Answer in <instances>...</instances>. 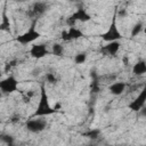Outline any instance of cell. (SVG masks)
<instances>
[{
  "label": "cell",
  "instance_id": "obj_1",
  "mask_svg": "<svg viewBox=\"0 0 146 146\" xmlns=\"http://www.w3.org/2000/svg\"><path fill=\"white\" fill-rule=\"evenodd\" d=\"M57 110L56 108H52L49 104V99H48V95L46 92V87L44 84L42 83L40 86V98H39V104H38V107L35 108L34 113L32 114L31 117H41V116H48V115H51L54 113H56Z\"/></svg>",
  "mask_w": 146,
  "mask_h": 146
},
{
  "label": "cell",
  "instance_id": "obj_2",
  "mask_svg": "<svg viewBox=\"0 0 146 146\" xmlns=\"http://www.w3.org/2000/svg\"><path fill=\"white\" fill-rule=\"evenodd\" d=\"M122 38L123 36H122V34L119 31L117 25H116V11H115L113 17H112V22H111L107 31L102 34V39L106 42H112V41H119Z\"/></svg>",
  "mask_w": 146,
  "mask_h": 146
},
{
  "label": "cell",
  "instance_id": "obj_3",
  "mask_svg": "<svg viewBox=\"0 0 146 146\" xmlns=\"http://www.w3.org/2000/svg\"><path fill=\"white\" fill-rule=\"evenodd\" d=\"M35 23H36V21H33V23L30 26V29L27 31H25L23 34H21V35H18L16 38V41L18 43L29 44V43H31V42H33V41H35L36 39L40 38V32L35 29Z\"/></svg>",
  "mask_w": 146,
  "mask_h": 146
},
{
  "label": "cell",
  "instance_id": "obj_4",
  "mask_svg": "<svg viewBox=\"0 0 146 146\" xmlns=\"http://www.w3.org/2000/svg\"><path fill=\"white\" fill-rule=\"evenodd\" d=\"M91 19V16L90 14L83 9V8H79L76 9L71 16H68V18L66 19V24L70 26V27H73L75 25L76 22H88Z\"/></svg>",
  "mask_w": 146,
  "mask_h": 146
},
{
  "label": "cell",
  "instance_id": "obj_5",
  "mask_svg": "<svg viewBox=\"0 0 146 146\" xmlns=\"http://www.w3.org/2000/svg\"><path fill=\"white\" fill-rule=\"evenodd\" d=\"M47 128V121L43 119H34L31 117L25 123V129L33 133H40Z\"/></svg>",
  "mask_w": 146,
  "mask_h": 146
},
{
  "label": "cell",
  "instance_id": "obj_6",
  "mask_svg": "<svg viewBox=\"0 0 146 146\" xmlns=\"http://www.w3.org/2000/svg\"><path fill=\"white\" fill-rule=\"evenodd\" d=\"M18 81L14 75H9L2 80H0V90L3 94H11L17 90Z\"/></svg>",
  "mask_w": 146,
  "mask_h": 146
},
{
  "label": "cell",
  "instance_id": "obj_7",
  "mask_svg": "<svg viewBox=\"0 0 146 146\" xmlns=\"http://www.w3.org/2000/svg\"><path fill=\"white\" fill-rule=\"evenodd\" d=\"M48 3L47 2H35V3H33V6H32V8L27 11V15L31 17V18H33V21H36L41 15H43L46 11H47V9H48Z\"/></svg>",
  "mask_w": 146,
  "mask_h": 146
},
{
  "label": "cell",
  "instance_id": "obj_8",
  "mask_svg": "<svg viewBox=\"0 0 146 146\" xmlns=\"http://www.w3.org/2000/svg\"><path fill=\"white\" fill-rule=\"evenodd\" d=\"M145 102H146V88H143L140 94L131 102L128 104V107L133 111V112H139L140 110L144 108L145 106Z\"/></svg>",
  "mask_w": 146,
  "mask_h": 146
},
{
  "label": "cell",
  "instance_id": "obj_9",
  "mask_svg": "<svg viewBox=\"0 0 146 146\" xmlns=\"http://www.w3.org/2000/svg\"><path fill=\"white\" fill-rule=\"evenodd\" d=\"M82 36H84L83 32H82L80 29L75 27V26L70 27V29L66 30V31H63L62 34H60V38H62L63 41L76 40V39H80V38H82Z\"/></svg>",
  "mask_w": 146,
  "mask_h": 146
},
{
  "label": "cell",
  "instance_id": "obj_10",
  "mask_svg": "<svg viewBox=\"0 0 146 146\" xmlns=\"http://www.w3.org/2000/svg\"><path fill=\"white\" fill-rule=\"evenodd\" d=\"M49 54V50L47 48L46 44L43 43H39V44H33L30 49V55L31 57L35 58V59H40L44 56H47Z\"/></svg>",
  "mask_w": 146,
  "mask_h": 146
},
{
  "label": "cell",
  "instance_id": "obj_11",
  "mask_svg": "<svg viewBox=\"0 0 146 146\" xmlns=\"http://www.w3.org/2000/svg\"><path fill=\"white\" fill-rule=\"evenodd\" d=\"M120 47H121L120 41L107 42L105 46H103L100 48V52L105 56H115L117 54V51L120 50Z\"/></svg>",
  "mask_w": 146,
  "mask_h": 146
},
{
  "label": "cell",
  "instance_id": "obj_12",
  "mask_svg": "<svg viewBox=\"0 0 146 146\" xmlns=\"http://www.w3.org/2000/svg\"><path fill=\"white\" fill-rule=\"evenodd\" d=\"M125 87H127V84H125L124 82H114V83H112V84L108 87V90H110V92H111L112 95L119 96V95H121V94L124 91Z\"/></svg>",
  "mask_w": 146,
  "mask_h": 146
},
{
  "label": "cell",
  "instance_id": "obj_13",
  "mask_svg": "<svg viewBox=\"0 0 146 146\" xmlns=\"http://www.w3.org/2000/svg\"><path fill=\"white\" fill-rule=\"evenodd\" d=\"M11 25H10V21L9 17L7 15V11L3 10L2 11V18H1V23H0V31H5V32H9L11 33Z\"/></svg>",
  "mask_w": 146,
  "mask_h": 146
},
{
  "label": "cell",
  "instance_id": "obj_14",
  "mask_svg": "<svg viewBox=\"0 0 146 146\" xmlns=\"http://www.w3.org/2000/svg\"><path fill=\"white\" fill-rule=\"evenodd\" d=\"M132 73L135 75H143V74H145L146 73V63H145V60L141 59V60L137 62L133 65V67H132Z\"/></svg>",
  "mask_w": 146,
  "mask_h": 146
},
{
  "label": "cell",
  "instance_id": "obj_15",
  "mask_svg": "<svg viewBox=\"0 0 146 146\" xmlns=\"http://www.w3.org/2000/svg\"><path fill=\"white\" fill-rule=\"evenodd\" d=\"M99 135H100V130L99 129H90V130H88V131L82 133L83 137H87V138H89L91 140L97 139L99 137Z\"/></svg>",
  "mask_w": 146,
  "mask_h": 146
},
{
  "label": "cell",
  "instance_id": "obj_16",
  "mask_svg": "<svg viewBox=\"0 0 146 146\" xmlns=\"http://www.w3.org/2000/svg\"><path fill=\"white\" fill-rule=\"evenodd\" d=\"M0 140L3 144H6L7 146H14L15 145V138L11 135H8V133H1L0 135Z\"/></svg>",
  "mask_w": 146,
  "mask_h": 146
},
{
  "label": "cell",
  "instance_id": "obj_17",
  "mask_svg": "<svg viewBox=\"0 0 146 146\" xmlns=\"http://www.w3.org/2000/svg\"><path fill=\"white\" fill-rule=\"evenodd\" d=\"M51 51L55 56H62L63 52H64V47L60 43H54L52 48H51Z\"/></svg>",
  "mask_w": 146,
  "mask_h": 146
},
{
  "label": "cell",
  "instance_id": "obj_18",
  "mask_svg": "<svg viewBox=\"0 0 146 146\" xmlns=\"http://www.w3.org/2000/svg\"><path fill=\"white\" fill-rule=\"evenodd\" d=\"M143 26H144V24L141 22H138L137 24H135L133 27H132V30H131V36H137L141 32Z\"/></svg>",
  "mask_w": 146,
  "mask_h": 146
},
{
  "label": "cell",
  "instance_id": "obj_19",
  "mask_svg": "<svg viewBox=\"0 0 146 146\" xmlns=\"http://www.w3.org/2000/svg\"><path fill=\"white\" fill-rule=\"evenodd\" d=\"M100 90V86L98 82V79H91V83H90V91L92 94H97Z\"/></svg>",
  "mask_w": 146,
  "mask_h": 146
},
{
  "label": "cell",
  "instance_id": "obj_20",
  "mask_svg": "<svg viewBox=\"0 0 146 146\" xmlns=\"http://www.w3.org/2000/svg\"><path fill=\"white\" fill-rule=\"evenodd\" d=\"M86 59H87V54H86L84 51L79 52V54H76V55L74 56V62H75L76 64H83V63L86 62Z\"/></svg>",
  "mask_w": 146,
  "mask_h": 146
},
{
  "label": "cell",
  "instance_id": "obj_21",
  "mask_svg": "<svg viewBox=\"0 0 146 146\" xmlns=\"http://www.w3.org/2000/svg\"><path fill=\"white\" fill-rule=\"evenodd\" d=\"M46 80H47V82H49L51 84L57 83V78H56V75L54 73H47L46 74Z\"/></svg>",
  "mask_w": 146,
  "mask_h": 146
},
{
  "label": "cell",
  "instance_id": "obj_22",
  "mask_svg": "<svg viewBox=\"0 0 146 146\" xmlns=\"http://www.w3.org/2000/svg\"><path fill=\"white\" fill-rule=\"evenodd\" d=\"M33 95H34V92H33L32 90H30V91L26 94V97H25V102H29V100H30V98H31Z\"/></svg>",
  "mask_w": 146,
  "mask_h": 146
},
{
  "label": "cell",
  "instance_id": "obj_23",
  "mask_svg": "<svg viewBox=\"0 0 146 146\" xmlns=\"http://www.w3.org/2000/svg\"><path fill=\"white\" fill-rule=\"evenodd\" d=\"M123 62L125 63V65H128V63H129V59H128L127 57H124V58H123Z\"/></svg>",
  "mask_w": 146,
  "mask_h": 146
},
{
  "label": "cell",
  "instance_id": "obj_24",
  "mask_svg": "<svg viewBox=\"0 0 146 146\" xmlns=\"http://www.w3.org/2000/svg\"><path fill=\"white\" fill-rule=\"evenodd\" d=\"M87 146H96V145H95V144H88Z\"/></svg>",
  "mask_w": 146,
  "mask_h": 146
},
{
  "label": "cell",
  "instance_id": "obj_25",
  "mask_svg": "<svg viewBox=\"0 0 146 146\" xmlns=\"http://www.w3.org/2000/svg\"><path fill=\"white\" fill-rule=\"evenodd\" d=\"M2 76V72H1V70H0V78Z\"/></svg>",
  "mask_w": 146,
  "mask_h": 146
},
{
  "label": "cell",
  "instance_id": "obj_26",
  "mask_svg": "<svg viewBox=\"0 0 146 146\" xmlns=\"http://www.w3.org/2000/svg\"><path fill=\"white\" fill-rule=\"evenodd\" d=\"M0 97H1V92H0Z\"/></svg>",
  "mask_w": 146,
  "mask_h": 146
}]
</instances>
